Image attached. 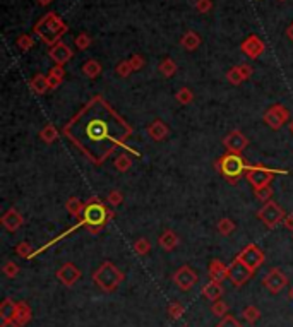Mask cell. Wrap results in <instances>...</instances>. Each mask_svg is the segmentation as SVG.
<instances>
[{
	"label": "cell",
	"mask_w": 293,
	"mask_h": 327,
	"mask_svg": "<svg viewBox=\"0 0 293 327\" xmlns=\"http://www.w3.org/2000/svg\"><path fill=\"white\" fill-rule=\"evenodd\" d=\"M286 36H288V38H290V40L293 41V22L290 24V28H288V29H286Z\"/></svg>",
	"instance_id": "obj_52"
},
{
	"label": "cell",
	"mask_w": 293,
	"mask_h": 327,
	"mask_svg": "<svg viewBox=\"0 0 293 327\" xmlns=\"http://www.w3.org/2000/svg\"><path fill=\"white\" fill-rule=\"evenodd\" d=\"M218 172H221V175L228 180V183L235 185L238 182V178L245 173L247 165L243 163V159L240 158V154L235 153H227L219 158L218 165H216Z\"/></svg>",
	"instance_id": "obj_5"
},
{
	"label": "cell",
	"mask_w": 293,
	"mask_h": 327,
	"mask_svg": "<svg viewBox=\"0 0 293 327\" xmlns=\"http://www.w3.org/2000/svg\"><path fill=\"white\" fill-rule=\"evenodd\" d=\"M0 327H22V325H19L16 320H11V322H2Z\"/></svg>",
	"instance_id": "obj_51"
},
{
	"label": "cell",
	"mask_w": 293,
	"mask_h": 327,
	"mask_svg": "<svg viewBox=\"0 0 293 327\" xmlns=\"http://www.w3.org/2000/svg\"><path fill=\"white\" fill-rule=\"evenodd\" d=\"M227 81L230 82V84H233V86H240L243 82L240 69H238V67H232V69L227 72Z\"/></svg>",
	"instance_id": "obj_34"
},
{
	"label": "cell",
	"mask_w": 293,
	"mask_h": 327,
	"mask_svg": "<svg viewBox=\"0 0 293 327\" xmlns=\"http://www.w3.org/2000/svg\"><path fill=\"white\" fill-rule=\"evenodd\" d=\"M209 277H211V281H216V283H223L224 279H228V276H230V267L227 264H223V262L219 261H213L211 264H209Z\"/></svg>",
	"instance_id": "obj_18"
},
{
	"label": "cell",
	"mask_w": 293,
	"mask_h": 327,
	"mask_svg": "<svg viewBox=\"0 0 293 327\" xmlns=\"http://www.w3.org/2000/svg\"><path fill=\"white\" fill-rule=\"evenodd\" d=\"M106 201H108L110 206H120L122 201H124V195H122L120 190H111L108 197H106Z\"/></svg>",
	"instance_id": "obj_46"
},
{
	"label": "cell",
	"mask_w": 293,
	"mask_h": 327,
	"mask_svg": "<svg viewBox=\"0 0 293 327\" xmlns=\"http://www.w3.org/2000/svg\"><path fill=\"white\" fill-rule=\"evenodd\" d=\"M195 9H197V12L206 14L213 9V2L211 0H197V2H195Z\"/></svg>",
	"instance_id": "obj_47"
},
{
	"label": "cell",
	"mask_w": 293,
	"mask_h": 327,
	"mask_svg": "<svg viewBox=\"0 0 293 327\" xmlns=\"http://www.w3.org/2000/svg\"><path fill=\"white\" fill-rule=\"evenodd\" d=\"M288 116H290V113H288L286 106H283V105H273L271 108L264 113L262 120H264V124L269 125L271 129L278 130V129H281V127L288 122Z\"/></svg>",
	"instance_id": "obj_11"
},
{
	"label": "cell",
	"mask_w": 293,
	"mask_h": 327,
	"mask_svg": "<svg viewBox=\"0 0 293 327\" xmlns=\"http://www.w3.org/2000/svg\"><path fill=\"white\" fill-rule=\"evenodd\" d=\"M211 312H213V315L221 317V319H223L224 315H228V303H227V301H223L221 298L216 300V301H213Z\"/></svg>",
	"instance_id": "obj_36"
},
{
	"label": "cell",
	"mask_w": 293,
	"mask_h": 327,
	"mask_svg": "<svg viewBox=\"0 0 293 327\" xmlns=\"http://www.w3.org/2000/svg\"><path fill=\"white\" fill-rule=\"evenodd\" d=\"M22 223H24L22 214L19 213L17 209H14V207H11V209H9V211L2 216V226L6 228V230H9V231H16V230H19V228L22 226Z\"/></svg>",
	"instance_id": "obj_17"
},
{
	"label": "cell",
	"mask_w": 293,
	"mask_h": 327,
	"mask_svg": "<svg viewBox=\"0 0 293 327\" xmlns=\"http://www.w3.org/2000/svg\"><path fill=\"white\" fill-rule=\"evenodd\" d=\"M151 250V243L148 238H138V240L134 242V252L138 253V255H146Z\"/></svg>",
	"instance_id": "obj_35"
},
{
	"label": "cell",
	"mask_w": 293,
	"mask_h": 327,
	"mask_svg": "<svg viewBox=\"0 0 293 327\" xmlns=\"http://www.w3.org/2000/svg\"><path fill=\"white\" fill-rule=\"evenodd\" d=\"M158 69L165 77H172L175 72H177V63H175L172 58H165V60L160 63Z\"/></svg>",
	"instance_id": "obj_33"
},
{
	"label": "cell",
	"mask_w": 293,
	"mask_h": 327,
	"mask_svg": "<svg viewBox=\"0 0 293 327\" xmlns=\"http://www.w3.org/2000/svg\"><path fill=\"white\" fill-rule=\"evenodd\" d=\"M48 57H50L57 65H63V63H67L72 58V50L65 45V43L58 41L57 45L50 46V50H48Z\"/></svg>",
	"instance_id": "obj_16"
},
{
	"label": "cell",
	"mask_w": 293,
	"mask_h": 327,
	"mask_svg": "<svg viewBox=\"0 0 293 327\" xmlns=\"http://www.w3.org/2000/svg\"><path fill=\"white\" fill-rule=\"evenodd\" d=\"M278 173L285 175L288 172H285V170H269L266 167H257V165H247V170H245V177L254 189L267 187V185L273 182L275 175Z\"/></svg>",
	"instance_id": "obj_6"
},
{
	"label": "cell",
	"mask_w": 293,
	"mask_h": 327,
	"mask_svg": "<svg viewBox=\"0 0 293 327\" xmlns=\"http://www.w3.org/2000/svg\"><path fill=\"white\" fill-rule=\"evenodd\" d=\"M31 89L36 92V95H45V92L50 89V82H48V77L45 74H36L29 82Z\"/></svg>",
	"instance_id": "obj_24"
},
{
	"label": "cell",
	"mask_w": 293,
	"mask_h": 327,
	"mask_svg": "<svg viewBox=\"0 0 293 327\" xmlns=\"http://www.w3.org/2000/svg\"><path fill=\"white\" fill-rule=\"evenodd\" d=\"M129 62H130V65H132L134 71H141L144 67V63H146L143 55H132V57L129 58Z\"/></svg>",
	"instance_id": "obj_48"
},
{
	"label": "cell",
	"mask_w": 293,
	"mask_h": 327,
	"mask_svg": "<svg viewBox=\"0 0 293 327\" xmlns=\"http://www.w3.org/2000/svg\"><path fill=\"white\" fill-rule=\"evenodd\" d=\"M242 317L247 320V324H256V322L261 319V312H259L257 307L247 305L245 309L242 310Z\"/></svg>",
	"instance_id": "obj_30"
},
{
	"label": "cell",
	"mask_w": 293,
	"mask_h": 327,
	"mask_svg": "<svg viewBox=\"0 0 293 327\" xmlns=\"http://www.w3.org/2000/svg\"><path fill=\"white\" fill-rule=\"evenodd\" d=\"M262 285H264V288L269 293H273V295H278V293L283 291L286 288L288 277L285 276V272H283L281 269L275 267V269H271L264 276V279H262Z\"/></svg>",
	"instance_id": "obj_10"
},
{
	"label": "cell",
	"mask_w": 293,
	"mask_h": 327,
	"mask_svg": "<svg viewBox=\"0 0 293 327\" xmlns=\"http://www.w3.org/2000/svg\"><path fill=\"white\" fill-rule=\"evenodd\" d=\"M182 327H189V325H182Z\"/></svg>",
	"instance_id": "obj_56"
},
{
	"label": "cell",
	"mask_w": 293,
	"mask_h": 327,
	"mask_svg": "<svg viewBox=\"0 0 293 327\" xmlns=\"http://www.w3.org/2000/svg\"><path fill=\"white\" fill-rule=\"evenodd\" d=\"M82 74L89 77V79H95V77L101 74V63L91 58V60H87L84 65H82Z\"/></svg>",
	"instance_id": "obj_28"
},
{
	"label": "cell",
	"mask_w": 293,
	"mask_h": 327,
	"mask_svg": "<svg viewBox=\"0 0 293 327\" xmlns=\"http://www.w3.org/2000/svg\"><path fill=\"white\" fill-rule=\"evenodd\" d=\"M16 310H17V303L12 301L11 298H6L0 305V319L2 322H11L16 317Z\"/></svg>",
	"instance_id": "obj_22"
},
{
	"label": "cell",
	"mask_w": 293,
	"mask_h": 327,
	"mask_svg": "<svg viewBox=\"0 0 293 327\" xmlns=\"http://www.w3.org/2000/svg\"><path fill=\"white\" fill-rule=\"evenodd\" d=\"M168 315L172 320H178L180 317L184 315V305L178 303V301H172V303L168 305Z\"/></svg>",
	"instance_id": "obj_38"
},
{
	"label": "cell",
	"mask_w": 293,
	"mask_h": 327,
	"mask_svg": "<svg viewBox=\"0 0 293 327\" xmlns=\"http://www.w3.org/2000/svg\"><path fill=\"white\" fill-rule=\"evenodd\" d=\"M57 277L58 281L63 283L65 286H74L76 283L79 281L81 271L77 269L76 264H72V262H65V264L57 271Z\"/></svg>",
	"instance_id": "obj_15"
},
{
	"label": "cell",
	"mask_w": 293,
	"mask_h": 327,
	"mask_svg": "<svg viewBox=\"0 0 293 327\" xmlns=\"http://www.w3.org/2000/svg\"><path fill=\"white\" fill-rule=\"evenodd\" d=\"M240 50L243 55H247L249 58H257L264 53L266 46H264V41H262L257 35H251L242 41Z\"/></svg>",
	"instance_id": "obj_14"
},
{
	"label": "cell",
	"mask_w": 293,
	"mask_h": 327,
	"mask_svg": "<svg viewBox=\"0 0 293 327\" xmlns=\"http://www.w3.org/2000/svg\"><path fill=\"white\" fill-rule=\"evenodd\" d=\"M257 218L261 219L267 228H275L285 219V211H283L275 201H267L264 202V206L257 211Z\"/></svg>",
	"instance_id": "obj_7"
},
{
	"label": "cell",
	"mask_w": 293,
	"mask_h": 327,
	"mask_svg": "<svg viewBox=\"0 0 293 327\" xmlns=\"http://www.w3.org/2000/svg\"><path fill=\"white\" fill-rule=\"evenodd\" d=\"M218 231L221 233L223 237H228V235H232L233 231H235V223L232 221L230 218H223V219H219V223H218Z\"/></svg>",
	"instance_id": "obj_32"
},
{
	"label": "cell",
	"mask_w": 293,
	"mask_h": 327,
	"mask_svg": "<svg viewBox=\"0 0 293 327\" xmlns=\"http://www.w3.org/2000/svg\"><path fill=\"white\" fill-rule=\"evenodd\" d=\"M74 41H76V46L79 48V50H86V48L91 46V38H89V35H86V33L77 35Z\"/></svg>",
	"instance_id": "obj_44"
},
{
	"label": "cell",
	"mask_w": 293,
	"mask_h": 327,
	"mask_svg": "<svg viewBox=\"0 0 293 327\" xmlns=\"http://www.w3.org/2000/svg\"><path fill=\"white\" fill-rule=\"evenodd\" d=\"M158 243H160V247L163 248L165 252H172V250H175V248L178 247L180 238H178V235L173 230H165L160 235Z\"/></svg>",
	"instance_id": "obj_20"
},
{
	"label": "cell",
	"mask_w": 293,
	"mask_h": 327,
	"mask_svg": "<svg viewBox=\"0 0 293 327\" xmlns=\"http://www.w3.org/2000/svg\"><path fill=\"white\" fill-rule=\"evenodd\" d=\"M238 69H240V72H242L243 81L251 79V76H252V67L251 65H247V63H242V65H238Z\"/></svg>",
	"instance_id": "obj_49"
},
{
	"label": "cell",
	"mask_w": 293,
	"mask_h": 327,
	"mask_svg": "<svg viewBox=\"0 0 293 327\" xmlns=\"http://www.w3.org/2000/svg\"><path fill=\"white\" fill-rule=\"evenodd\" d=\"M168 125L165 124L163 120H160V119H156L153 124H151L148 127V134H149V137L156 141V143H160V141H165L168 137Z\"/></svg>",
	"instance_id": "obj_19"
},
{
	"label": "cell",
	"mask_w": 293,
	"mask_h": 327,
	"mask_svg": "<svg viewBox=\"0 0 293 327\" xmlns=\"http://www.w3.org/2000/svg\"><path fill=\"white\" fill-rule=\"evenodd\" d=\"M63 76H65V71H63L62 65H55L48 71V82H50V89H55V87L60 86V82L63 81Z\"/></svg>",
	"instance_id": "obj_26"
},
{
	"label": "cell",
	"mask_w": 293,
	"mask_h": 327,
	"mask_svg": "<svg viewBox=\"0 0 293 327\" xmlns=\"http://www.w3.org/2000/svg\"><path fill=\"white\" fill-rule=\"evenodd\" d=\"M110 218H114V213L108 211L98 197H91L89 201L86 202L84 213H82L81 219L84 221V226L87 230H89L93 235H96L98 231L103 230V226Z\"/></svg>",
	"instance_id": "obj_3"
},
{
	"label": "cell",
	"mask_w": 293,
	"mask_h": 327,
	"mask_svg": "<svg viewBox=\"0 0 293 327\" xmlns=\"http://www.w3.org/2000/svg\"><path fill=\"white\" fill-rule=\"evenodd\" d=\"M36 2L40 4V6H45V7H47V6H50L53 0H36Z\"/></svg>",
	"instance_id": "obj_53"
},
{
	"label": "cell",
	"mask_w": 293,
	"mask_h": 327,
	"mask_svg": "<svg viewBox=\"0 0 293 327\" xmlns=\"http://www.w3.org/2000/svg\"><path fill=\"white\" fill-rule=\"evenodd\" d=\"M114 165H115L117 172L124 173V172H129V170H130V167H132V161H130V158L125 153H122V154H119L115 158Z\"/></svg>",
	"instance_id": "obj_31"
},
{
	"label": "cell",
	"mask_w": 293,
	"mask_h": 327,
	"mask_svg": "<svg viewBox=\"0 0 293 327\" xmlns=\"http://www.w3.org/2000/svg\"><path fill=\"white\" fill-rule=\"evenodd\" d=\"M228 267H230V276H228V279H230L232 285L237 286V288L245 285L254 274V271L249 269V267L243 264L242 261H238V259H235V261H233Z\"/></svg>",
	"instance_id": "obj_12"
},
{
	"label": "cell",
	"mask_w": 293,
	"mask_h": 327,
	"mask_svg": "<svg viewBox=\"0 0 293 327\" xmlns=\"http://www.w3.org/2000/svg\"><path fill=\"white\" fill-rule=\"evenodd\" d=\"M84 206H86V204H82L81 199H77V197H71L69 201L65 202L67 213H69L71 216H74V218H82V213H84Z\"/></svg>",
	"instance_id": "obj_27"
},
{
	"label": "cell",
	"mask_w": 293,
	"mask_h": 327,
	"mask_svg": "<svg viewBox=\"0 0 293 327\" xmlns=\"http://www.w3.org/2000/svg\"><path fill=\"white\" fill-rule=\"evenodd\" d=\"M290 129H291V132H293V124H291V125H290Z\"/></svg>",
	"instance_id": "obj_54"
},
{
	"label": "cell",
	"mask_w": 293,
	"mask_h": 327,
	"mask_svg": "<svg viewBox=\"0 0 293 327\" xmlns=\"http://www.w3.org/2000/svg\"><path fill=\"white\" fill-rule=\"evenodd\" d=\"M223 295V286L221 283H216V281H209L208 285L202 286V296L204 298H208L209 301H216L221 298Z\"/></svg>",
	"instance_id": "obj_21"
},
{
	"label": "cell",
	"mask_w": 293,
	"mask_h": 327,
	"mask_svg": "<svg viewBox=\"0 0 293 327\" xmlns=\"http://www.w3.org/2000/svg\"><path fill=\"white\" fill-rule=\"evenodd\" d=\"M223 146L228 149V153H235V154H242L243 151L247 149L249 146V139L243 135L240 130H233L223 139Z\"/></svg>",
	"instance_id": "obj_13"
},
{
	"label": "cell",
	"mask_w": 293,
	"mask_h": 327,
	"mask_svg": "<svg viewBox=\"0 0 293 327\" xmlns=\"http://www.w3.org/2000/svg\"><path fill=\"white\" fill-rule=\"evenodd\" d=\"M280 2H285V0H280Z\"/></svg>",
	"instance_id": "obj_55"
},
{
	"label": "cell",
	"mask_w": 293,
	"mask_h": 327,
	"mask_svg": "<svg viewBox=\"0 0 293 327\" xmlns=\"http://www.w3.org/2000/svg\"><path fill=\"white\" fill-rule=\"evenodd\" d=\"M33 33L47 45H57L60 38L67 33V24L55 12H48L35 24Z\"/></svg>",
	"instance_id": "obj_2"
},
{
	"label": "cell",
	"mask_w": 293,
	"mask_h": 327,
	"mask_svg": "<svg viewBox=\"0 0 293 327\" xmlns=\"http://www.w3.org/2000/svg\"><path fill=\"white\" fill-rule=\"evenodd\" d=\"M17 46L21 48L22 52H28L29 48H33V45H35V41H33V38L29 35H21L17 38Z\"/></svg>",
	"instance_id": "obj_43"
},
{
	"label": "cell",
	"mask_w": 293,
	"mask_h": 327,
	"mask_svg": "<svg viewBox=\"0 0 293 327\" xmlns=\"http://www.w3.org/2000/svg\"><path fill=\"white\" fill-rule=\"evenodd\" d=\"M214 327H243L233 315H224Z\"/></svg>",
	"instance_id": "obj_42"
},
{
	"label": "cell",
	"mask_w": 293,
	"mask_h": 327,
	"mask_svg": "<svg viewBox=\"0 0 293 327\" xmlns=\"http://www.w3.org/2000/svg\"><path fill=\"white\" fill-rule=\"evenodd\" d=\"M197 281H199L197 272H195V269H192L190 266H182L180 269L175 271V274H173V283L182 291L192 290V288L197 285Z\"/></svg>",
	"instance_id": "obj_9"
},
{
	"label": "cell",
	"mask_w": 293,
	"mask_h": 327,
	"mask_svg": "<svg viewBox=\"0 0 293 327\" xmlns=\"http://www.w3.org/2000/svg\"><path fill=\"white\" fill-rule=\"evenodd\" d=\"M16 253L19 257H22V259H31L33 255H35V252H33V248L31 245H29L28 242H21V243H17V247H16Z\"/></svg>",
	"instance_id": "obj_39"
},
{
	"label": "cell",
	"mask_w": 293,
	"mask_h": 327,
	"mask_svg": "<svg viewBox=\"0 0 293 327\" xmlns=\"http://www.w3.org/2000/svg\"><path fill=\"white\" fill-rule=\"evenodd\" d=\"M63 134L84 153L93 163L101 165L130 137L132 129L115 110L96 95L63 127Z\"/></svg>",
	"instance_id": "obj_1"
},
{
	"label": "cell",
	"mask_w": 293,
	"mask_h": 327,
	"mask_svg": "<svg viewBox=\"0 0 293 327\" xmlns=\"http://www.w3.org/2000/svg\"><path fill=\"white\" fill-rule=\"evenodd\" d=\"M291 296H293V291H291Z\"/></svg>",
	"instance_id": "obj_57"
},
{
	"label": "cell",
	"mask_w": 293,
	"mask_h": 327,
	"mask_svg": "<svg viewBox=\"0 0 293 327\" xmlns=\"http://www.w3.org/2000/svg\"><path fill=\"white\" fill-rule=\"evenodd\" d=\"M237 259L238 261H242L249 269L257 271L259 267L262 266V262H264V252H262L257 245L251 243V245L243 247V250L238 253Z\"/></svg>",
	"instance_id": "obj_8"
},
{
	"label": "cell",
	"mask_w": 293,
	"mask_h": 327,
	"mask_svg": "<svg viewBox=\"0 0 293 327\" xmlns=\"http://www.w3.org/2000/svg\"><path fill=\"white\" fill-rule=\"evenodd\" d=\"M180 43H182V46L185 48V50H189V52L197 50L199 45H201V36H199L195 31H187V33H185V35L182 36V40H180Z\"/></svg>",
	"instance_id": "obj_25"
},
{
	"label": "cell",
	"mask_w": 293,
	"mask_h": 327,
	"mask_svg": "<svg viewBox=\"0 0 293 327\" xmlns=\"http://www.w3.org/2000/svg\"><path fill=\"white\" fill-rule=\"evenodd\" d=\"M175 98H177V101L180 105H189L190 101L194 100V92L189 89V87H182V89L177 91V95H175Z\"/></svg>",
	"instance_id": "obj_37"
},
{
	"label": "cell",
	"mask_w": 293,
	"mask_h": 327,
	"mask_svg": "<svg viewBox=\"0 0 293 327\" xmlns=\"http://www.w3.org/2000/svg\"><path fill=\"white\" fill-rule=\"evenodd\" d=\"M283 223H285V226L288 228V230L293 231V214H286L285 219H283Z\"/></svg>",
	"instance_id": "obj_50"
},
{
	"label": "cell",
	"mask_w": 293,
	"mask_h": 327,
	"mask_svg": "<svg viewBox=\"0 0 293 327\" xmlns=\"http://www.w3.org/2000/svg\"><path fill=\"white\" fill-rule=\"evenodd\" d=\"M40 139L47 144L55 143V141L58 139V130L55 129V125L47 124L45 127H43V129L40 130Z\"/></svg>",
	"instance_id": "obj_29"
},
{
	"label": "cell",
	"mask_w": 293,
	"mask_h": 327,
	"mask_svg": "<svg viewBox=\"0 0 293 327\" xmlns=\"http://www.w3.org/2000/svg\"><path fill=\"white\" fill-rule=\"evenodd\" d=\"M31 307H29L26 301H17V310H16V317L14 320L17 322L19 325H26L29 320H31Z\"/></svg>",
	"instance_id": "obj_23"
},
{
	"label": "cell",
	"mask_w": 293,
	"mask_h": 327,
	"mask_svg": "<svg viewBox=\"0 0 293 327\" xmlns=\"http://www.w3.org/2000/svg\"><path fill=\"white\" fill-rule=\"evenodd\" d=\"M122 281H124V272L108 261L93 272V283L103 291H115Z\"/></svg>",
	"instance_id": "obj_4"
},
{
	"label": "cell",
	"mask_w": 293,
	"mask_h": 327,
	"mask_svg": "<svg viewBox=\"0 0 293 327\" xmlns=\"http://www.w3.org/2000/svg\"><path fill=\"white\" fill-rule=\"evenodd\" d=\"M117 76H120V77H129L130 76V72H134L132 69V65H130V62L129 60H124V62H120L119 65H117Z\"/></svg>",
	"instance_id": "obj_41"
},
{
	"label": "cell",
	"mask_w": 293,
	"mask_h": 327,
	"mask_svg": "<svg viewBox=\"0 0 293 327\" xmlns=\"http://www.w3.org/2000/svg\"><path fill=\"white\" fill-rule=\"evenodd\" d=\"M2 272L9 277V279H12V277H16L19 274V266L14 261H7L6 264L2 266Z\"/></svg>",
	"instance_id": "obj_40"
},
{
	"label": "cell",
	"mask_w": 293,
	"mask_h": 327,
	"mask_svg": "<svg viewBox=\"0 0 293 327\" xmlns=\"http://www.w3.org/2000/svg\"><path fill=\"white\" fill-rule=\"evenodd\" d=\"M271 195H273V189L267 185V187H261V189H256V197L259 201L262 202H267L271 201Z\"/></svg>",
	"instance_id": "obj_45"
}]
</instances>
